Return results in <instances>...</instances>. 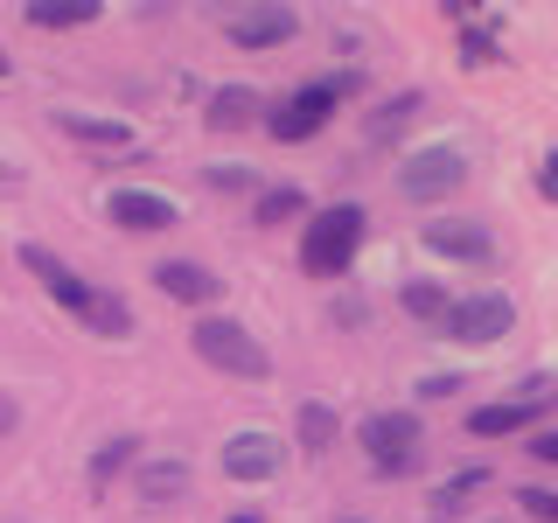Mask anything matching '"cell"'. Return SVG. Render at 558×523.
<instances>
[{
  "label": "cell",
  "mask_w": 558,
  "mask_h": 523,
  "mask_svg": "<svg viewBox=\"0 0 558 523\" xmlns=\"http://www.w3.org/2000/svg\"><path fill=\"white\" fill-rule=\"evenodd\" d=\"M461 182H468V161L453 147H412L398 161V196L405 203H447Z\"/></svg>",
  "instance_id": "3957f363"
},
{
  "label": "cell",
  "mask_w": 558,
  "mask_h": 523,
  "mask_svg": "<svg viewBox=\"0 0 558 523\" xmlns=\"http://www.w3.org/2000/svg\"><path fill=\"white\" fill-rule=\"evenodd\" d=\"M453 14L468 22V35H461V42H468V57H475V63H488V57H496V28H488V22H475L468 8H453Z\"/></svg>",
  "instance_id": "7402d4cb"
},
{
  "label": "cell",
  "mask_w": 558,
  "mask_h": 523,
  "mask_svg": "<svg viewBox=\"0 0 558 523\" xmlns=\"http://www.w3.org/2000/svg\"><path fill=\"white\" fill-rule=\"evenodd\" d=\"M133 453H140V440H133V433H119V440H105V447L92 453V482H112L119 467L133 461Z\"/></svg>",
  "instance_id": "ffe728a7"
},
{
  "label": "cell",
  "mask_w": 558,
  "mask_h": 523,
  "mask_svg": "<svg viewBox=\"0 0 558 523\" xmlns=\"http://www.w3.org/2000/svg\"><path fill=\"white\" fill-rule=\"evenodd\" d=\"M57 133L84 139V147H133V126H126V119H84V112H57Z\"/></svg>",
  "instance_id": "5bb4252c"
},
{
  "label": "cell",
  "mask_w": 558,
  "mask_h": 523,
  "mask_svg": "<svg viewBox=\"0 0 558 523\" xmlns=\"http://www.w3.org/2000/svg\"><path fill=\"white\" fill-rule=\"evenodd\" d=\"M112 223H126V231H168L182 209H174L168 196H154V188H112Z\"/></svg>",
  "instance_id": "4fadbf2b"
},
{
  "label": "cell",
  "mask_w": 558,
  "mask_h": 523,
  "mask_svg": "<svg viewBox=\"0 0 558 523\" xmlns=\"http://www.w3.org/2000/svg\"><path fill=\"white\" fill-rule=\"evenodd\" d=\"M0 182H14V168H8V161H0Z\"/></svg>",
  "instance_id": "f546056e"
},
{
  "label": "cell",
  "mask_w": 558,
  "mask_h": 523,
  "mask_svg": "<svg viewBox=\"0 0 558 523\" xmlns=\"http://www.w3.org/2000/svg\"><path fill=\"white\" fill-rule=\"evenodd\" d=\"M531 453L537 461H558V433H531Z\"/></svg>",
  "instance_id": "4316f807"
},
{
  "label": "cell",
  "mask_w": 558,
  "mask_h": 523,
  "mask_svg": "<svg viewBox=\"0 0 558 523\" xmlns=\"http://www.w3.org/2000/svg\"><path fill=\"white\" fill-rule=\"evenodd\" d=\"M203 182H209V188H252V174H244V168H209Z\"/></svg>",
  "instance_id": "d4e9b609"
},
{
  "label": "cell",
  "mask_w": 558,
  "mask_h": 523,
  "mask_svg": "<svg viewBox=\"0 0 558 523\" xmlns=\"http://www.w3.org/2000/svg\"><path fill=\"white\" fill-rule=\"evenodd\" d=\"M14 418H22V412H14V398H0V433H14Z\"/></svg>",
  "instance_id": "f1b7e54d"
},
{
  "label": "cell",
  "mask_w": 558,
  "mask_h": 523,
  "mask_svg": "<svg viewBox=\"0 0 558 523\" xmlns=\"http://www.w3.org/2000/svg\"><path fill=\"white\" fill-rule=\"evenodd\" d=\"M182 488H189L182 461H147V467H140V496H147V502H174Z\"/></svg>",
  "instance_id": "2e32d148"
},
{
  "label": "cell",
  "mask_w": 558,
  "mask_h": 523,
  "mask_svg": "<svg viewBox=\"0 0 558 523\" xmlns=\"http://www.w3.org/2000/svg\"><path fill=\"white\" fill-rule=\"evenodd\" d=\"M301 203H307L301 188H272V196L258 203V223H287V217H293V209H301Z\"/></svg>",
  "instance_id": "603a6c76"
},
{
  "label": "cell",
  "mask_w": 558,
  "mask_h": 523,
  "mask_svg": "<svg viewBox=\"0 0 558 523\" xmlns=\"http://www.w3.org/2000/svg\"><path fill=\"white\" fill-rule=\"evenodd\" d=\"M523 510L545 516V523H558V496H551V488H523Z\"/></svg>",
  "instance_id": "cb8c5ba5"
},
{
  "label": "cell",
  "mask_w": 558,
  "mask_h": 523,
  "mask_svg": "<svg viewBox=\"0 0 558 523\" xmlns=\"http://www.w3.org/2000/svg\"><path fill=\"white\" fill-rule=\"evenodd\" d=\"M293 28H301V14H293V8H231V14H223V42H238V49L293 42Z\"/></svg>",
  "instance_id": "52a82bcc"
},
{
  "label": "cell",
  "mask_w": 558,
  "mask_h": 523,
  "mask_svg": "<svg viewBox=\"0 0 558 523\" xmlns=\"http://www.w3.org/2000/svg\"><path fill=\"white\" fill-rule=\"evenodd\" d=\"M453 384H461V377H453V370H447V377H418V398H447Z\"/></svg>",
  "instance_id": "484cf974"
},
{
  "label": "cell",
  "mask_w": 558,
  "mask_h": 523,
  "mask_svg": "<svg viewBox=\"0 0 558 523\" xmlns=\"http://www.w3.org/2000/svg\"><path fill=\"white\" fill-rule=\"evenodd\" d=\"M475 488H488V475H482V467H461V475H453V482L440 488V496H433V516H447V510H461V502H468V496H475Z\"/></svg>",
  "instance_id": "44dd1931"
},
{
  "label": "cell",
  "mask_w": 558,
  "mask_h": 523,
  "mask_svg": "<svg viewBox=\"0 0 558 523\" xmlns=\"http://www.w3.org/2000/svg\"><path fill=\"white\" fill-rule=\"evenodd\" d=\"M279 461H287V453H279V433H231V440H223V475L231 482H272L279 475Z\"/></svg>",
  "instance_id": "9c48e42d"
},
{
  "label": "cell",
  "mask_w": 558,
  "mask_h": 523,
  "mask_svg": "<svg viewBox=\"0 0 558 523\" xmlns=\"http://www.w3.org/2000/svg\"><path fill=\"white\" fill-rule=\"evenodd\" d=\"M252 98L258 92H244V84H223V92L209 98V126H244V119H252Z\"/></svg>",
  "instance_id": "d6986e66"
},
{
  "label": "cell",
  "mask_w": 558,
  "mask_h": 523,
  "mask_svg": "<svg viewBox=\"0 0 558 523\" xmlns=\"http://www.w3.org/2000/svg\"><path fill=\"white\" fill-rule=\"evenodd\" d=\"M196 356L209 363V370L244 377V384H258V377L272 370V356L258 349V336L244 321H231V314H209V321H196Z\"/></svg>",
  "instance_id": "7a4b0ae2"
},
{
  "label": "cell",
  "mask_w": 558,
  "mask_h": 523,
  "mask_svg": "<svg viewBox=\"0 0 558 523\" xmlns=\"http://www.w3.org/2000/svg\"><path fill=\"white\" fill-rule=\"evenodd\" d=\"M537 188H545V196H558V154H545V168H537Z\"/></svg>",
  "instance_id": "83f0119b"
},
{
  "label": "cell",
  "mask_w": 558,
  "mask_h": 523,
  "mask_svg": "<svg viewBox=\"0 0 558 523\" xmlns=\"http://www.w3.org/2000/svg\"><path fill=\"white\" fill-rule=\"evenodd\" d=\"M349 523H356V516H349Z\"/></svg>",
  "instance_id": "d6a6232c"
},
{
  "label": "cell",
  "mask_w": 558,
  "mask_h": 523,
  "mask_svg": "<svg viewBox=\"0 0 558 523\" xmlns=\"http://www.w3.org/2000/svg\"><path fill=\"white\" fill-rule=\"evenodd\" d=\"M293 433H301V447H307V453H328V447H336V412H328V405H301Z\"/></svg>",
  "instance_id": "e0dca14e"
},
{
  "label": "cell",
  "mask_w": 558,
  "mask_h": 523,
  "mask_svg": "<svg viewBox=\"0 0 558 523\" xmlns=\"http://www.w3.org/2000/svg\"><path fill=\"white\" fill-rule=\"evenodd\" d=\"M0 77H8V57H0Z\"/></svg>",
  "instance_id": "1f68e13d"
},
{
  "label": "cell",
  "mask_w": 558,
  "mask_h": 523,
  "mask_svg": "<svg viewBox=\"0 0 558 523\" xmlns=\"http://www.w3.org/2000/svg\"><path fill=\"white\" fill-rule=\"evenodd\" d=\"M551 405H558V377H531L517 398H496V405L468 412V433H488V440H496V433H517V426H531V418H545Z\"/></svg>",
  "instance_id": "277c9868"
},
{
  "label": "cell",
  "mask_w": 558,
  "mask_h": 523,
  "mask_svg": "<svg viewBox=\"0 0 558 523\" xmlns=\"http://www.w3.org/2000/svg\"><path fill=\"white\" fill-rule=\"evenodd\" d=\"M426 252H440L447 266H488V258H496V238H488L482 223L433 217V223H426Z\"/></svg>",
  "instance_id": "ba28073f"
},
{
  "label": "cell",
  "mask_w": 558,
  "mask_h": 523,
  "mask_svg": "<svg viewBox=\"0 0 558 523\" xmlns=\"http://www.w3.org/2000/svg\"><path fill=\"white\" fill-rule=\"evenodd\" d=\"M398 301H405V314H418V321H426V328H447V314H453L447 287H433V279H412V287L398 293Z\"/></svg>",
  "instance_id": "9a60e30c"
},
{
  "label": "cell",
  "mask_w": 558,
  "mask_h": 523,
  "mask_svg": "<svg viewBox=\"0 0 558 523\" xmlns=\"http://www.w3.org/2000/svg\"><path fill=\"white\" fill-rule=\"evenodd\" d=\"M154 287H161L168 301H189V307L217 301V272H209L203 258H168V266H154Z\"/></svg>",
  "instance_id": "7c38bea8"
},
{
  "label": "cell",
  "mask_w": 558,
  "mask_h": 523,
  "mask_svg": "<svg viewBox=\"0 0 558 523\" xmlns=\"http://www.w3.org/2000/svg\"><path fill=\"white\" fill-rule=\"evenodd\" d=\"M356 244H363V209L356 203H336V209H322V217L307 223V238H301V266L314 279H336L356 266Z\"/></svg>",
  "instance_id": "6da1fadb"
},
{
  "label": "cell",
  "mask_w": 558,
  "mask_h": 523,
  "mask_svg": "<svg viewBox=\"0 0 558 523\" xmlns=\"http://www.w3.org/2000/svg\"><path fill=\"white\" fill-rule=\"evenodd\" d=\"M231 523H258V516H231Z\"/></svg>",
  "instance_id": "4dcf8cb0"
},
{
  "label": "cell",
  "mask_w": 558,
  "mask_h": 523,
  "mask_svg": "<svg viewBox=\"0 0 558 523\" xmlns=\"http://www.w3.org/2000/svg\"><path fill=\"white\" fill-rule=\"evenodd\" d=\"M510 321H517V307L502 301V293H468V301H453V314H447V336L468 342V349H482V342L510 336Z\"/></svg>",
  "instance_id": "8992f818"
},
{
  "label": "cell",
  "mask_w": 558,
  "mask_h": 523,
  "mask_svg": "<svg viewBox=\"0 0 558 523\" xmlns=\"http://www.w3.org/2000/svg\"><path fill=\"white\" fill-rule=\"evenodd\" d=\"M342 92H349V77H342V84H307V92H293V98L272 112V133H279V139H307L328 112H336Z\"/></svg>",
  "instance_id": "30bf717a"
},
{
  "label": "cell",
  "mask_w": 558,
  "mask_h": 523,
  "mask_svg": "<svg viewBox=\"0 0 558 523\" xmlns=\"http://www.w3.org/2000/svg\"><path fill=\"white\" fill-rule=\"evenodd\" d=\"M363 453H371L377 475H405L418 461V418L412 412H377L363 418Z\"/></svg>",
  "instance_id": "5b68a950"
},
{
  "label": "cell",
  "mask_w": 558,
  "mask_h": 523,
  "mask_svg": "<svg viewBox=\"0 0 558 523\" xmlns=\"http://www.w3.org/2000/svg\"><path fill=\"white\" fill-rule=\"evenodd\" d=\"M22 266H35V279H43V287L57 293V301H63L70 314H84V321H92V314H98V301H105V293H92V287H84L77 272L63 266V258H49L43 244H22Z\"/></svg>",
  "instance_id": "8fae6325"
},
{
  "label": "cell",
  "mask_w": 558,
  "mask_h": 523,
  "mask_svg": "<svg viewBox=\"0 0 558 523\" xmlns=\"http://www.w3.org/2000/svg\"><path fill=\"white\" fill-rule=\"evenodd\" d=\"M28 22L35 28H84V22H98V8L92 0H57V8L43 0V8H28Z\"/></svg>",
  "instance_id": "ac0fdd59"
}]
</instances>
